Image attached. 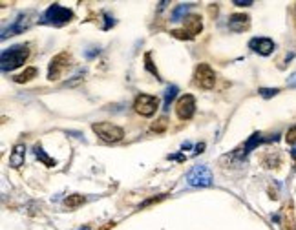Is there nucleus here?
Returning <instances> with one entry per match:
<instances>
[{"label": "nucleus", "instance_id": "obj_24", "mask_svg": "<svg viewBox=\"0 0 296 230\" xmlns=\"http://www.w3.org/2000/svg\"><path fill=\"white\" fill-rule=\"evenodd\" d=\"M285 141H287L289 144H295V142H296V126H293L287 132V135H285Z\"/></svg>", "mask_w": 296, "mask_h": 230}, {"label": "nucleus", "instance_id": "obj_3", "mask_svg": "<svg viewBox=\"0 0 296 230\" xmlns=\"http://www.w3.org/2000/svg\"><path fill=\"white\" fill-rule=\"evenodd\" d=\"M91 130H93L103 141H108V142H117L124 137L122 128L115 126L112 123H95V124L91 126Z\"/></svg>", "mask_w": 296, "mask_h": 230}, {"label": "nucleus", "instance_id": "obj_19", "mask_svg": "<svg viewBox=\"0 0 296 230\" xmlns=\"http://www.w3.org/2000/svg\"><path fill=\"white\" fill-rule=\"evenodd\" d=\"M84 201H86V197H84V195L73 194V195H68V199H66V207H68V208H77V207H81Z\"/></svg>", "mask_w": 296, "mask_h": 230}, {"label": "nucleus", "instance_id": "obj_27", "mask_svg": "<svg viewBox=\"0 0 296 230\" xmlns=\"http://www.w3.org/2000/svg\"><path fill=\"white\" fill-rule=\"evenodd\" d=\"M236 6H252V0H245V2H242V0H234Z\"/></svg>", "mask_w": 296, "mask_h": 230}, {"label": "nucleus", "instance_id": "obj_7", "mask_svg": "<svg viewBox=\"0 0 296 230\" xmlns=\"http://www.w3.org/2000/svg\"><path fill=\"white\" fill-rule=\"evenodd\" d=\"M157 97L154 95H146V93H141V95H137L136 103H134V110L139 113V115H143V117H152L156 110H157Z\"/></svg>", "mask_w": 296, "mask_h": 230}, {"label": "nucleus", "instance_id": "obj_30", "mask_svg": "<svg viewBox=\"0 0 296 230\" xmlns=\"http://www.w3.org/2000/svg\"><path fill=\"white\" fill-rule=\"evenodd\" d=\"M79 230H90V229H88V227H84V229H79Z\"/></svg>", "mask_w": 296, "mask_h": 230}, {"label": "nucleus", "instance_id": "obj_15", "mask_svg": "<svg viewBox=\"0 0 296 230\" xmlns=\"http://www.w3.org/2000/svg\"><path fill=\"white\" fill-rule=\"evenodd\" d=\"M261 142H265V139L261 137V134L260 132H256V134H252L251 137H249V141L245 142V148H243V152H242V156L245 157L251 150H254L258 144H261Z\"/></svg>", "mask_w": 296, "mask_h": 230}, {"label": "nucleus", "instance_id": "obj_10", "mask_svg": "<svg viewBox=\"0 0 296 230\" xmlns=\"http://www.w3.org/2000/svg\"><path fill=\"white\" fill-rule=\"evenodd\" d=\"M249 48H251L254 53L267 57V55H271V53L274 52V42L267 37H256V38H251Z\"/></svg>", "mask_w": 296, "mask_h": 230}, {"label": "nucleus", "instance_id": "obj_29", "mask_svg": "<svg viewBox=\"0 0 296 230\" xmlns=\"http://www.w3.org/2000/svg\"><path fill=\"white\" fill-rule=\"evenodd\" d=\"M293 159H296V148H293Z\"/></svg>", "mask_w": 296, "mask_h": 230}, {"label": "nucleus", "instance_id": "obj_22", "mask_svg": "<svg viewBox=\"0 0 296 230\" xmlns=\"http://www.w3.org/2000/svg\"><path fill=\"white\" fill-rule=\"evenodd\" d=\"M144 62H146V70H148V71H150V73H152V75H156V77H157V79H159V73H157V70H156V68H154V64H152V59H150V53H146V55H144Z\"/></svg>", "mask_w": 296, "mask_h": 230}, {"label": "nucleus", "instance_id": "obj_25", "mask_svg": "<svg viewBox=\"0 0 296 230\" xmlns=\"http://www.w3.org/2000/svg\"><path fill=\"white\" fill-rule=\"evenodd\" d=\"M161 199H165V195H159V197H152V199L144 201L141 207H148V205H152V203H157V201H161Z\"/></svg>", "mask_w": 296, "mask_h": 230}, {"label": "nucleus", "instance_id": "obj_12", "mask_svg": "<svg viewBox=\"0 0 296 230\" xmlns=\"http://www.w3.org/2000/svg\"><path fill=\"white\" fill-rule=\"evenodd\" d=\"M249 26H251V18L247 15H243V13H234V15L228 17V28L236 31V33L249 30Z\"/></svg>", "mask_w": 296, "mask_h": 230}, {"label": "nucleus", "instance_id": "obj_4", "mask_svg": "<svg viewBox=\"0 0 296 230\" xmlns=\"http://www.w3.org/2000/svg\"><path fill=\"white\" fill-rule=\"evenodd\" d=\"M187 183L190 186H210L212 185V172L205 164H197L187 174Z\"/></svg>", "mask_w": 296, "mask_h": 230}, {"label": "nucleus", "instance_id": "obj_8", "mask_svg": "<svg viewBox=\"0 0 296 230\" xmlns=\"http://www.w3.org/2000/svg\"><path fill=\"white\" fill-rule=\"evenodd\" d=\"M194 79H196V84L203 89H210L214 88V82H216V73L214 70L209 64H199L194 71Z\"/></svg>", "mask_w": 296, "mask_h": 230}, {"label": "nucleus", "instance_id": "obj_2", "mask_svg": "<svg viewBox=\"0 0 296 230\" xmlns=\"http://www.w3.org/2000/svg\"><path fill=\"white\" fill-rule=\"evenodd\" d=\"M73 18V13L70 9L62 8L59 4H52L50 8L44 11V15L40 17V24H46V26H64L68 24L70 20Z\"/></svg>", "mask_w": 296, "mask_h": 230}, {"label": "nucleus", "instance_id": "obj_20", "mask_svg": "<svg viewBox=\"0 0 296 230\" xmlns=\"http://www.w3.org/2000/svg\"><path fill=\"white\" fill-rule=\"evenodd\" d=\"M189 4H181V6H177V8L174 9V11H172V20H174V22H177V20H181V17L185 15V13H187V11H189Z\"/></svg>", "mask_w": 296, "mask_h": 230}, {"label": "nucleus", "instance_id": "obj_14", "mask_svg": "<svg viewBox=\"0 0 296 230\" xmlns=\"http://www.w3.org/2000/svg\"><path fill=\"white\" fill-rule=\"evenodd\" d=\"M283 219H281V225H283V229L285 230H296V219H295V210H293V205L289 203L287 207L283 208Z\"/></svg>", "mask_w": 296, "mask_h": 230}, {"label": "nucleus", "instance_id": "obj_9", "mask_svg": "<svg viewBox=\"0 0 296 230\" xmlns=\"http://www.w3.org/2000/svg\"><path fill=\"white\" fill-rule=\"evenodd\" d=\"M194 111H196V99H194V95L187 93V95L179 97V101L175 104V113H177V117L181 121H189V119H192Z\"/></svg>", "mask_w": 296, "mask_h": 230}, {"label": "nucleus", "instance_id": "obj_5", "mask_svg": "<svg viewBox=\"0 0 296 230\" xmlns=\"http://www.w3.org/2000/svg\"><path fill=\"white\" fill-rule=\"evenodd\" d=\"M203 28V24H201V18L197 15H190L187 17V20H185V26H183L181 30H172V35L175 38H183V40H190V38H194L196 35H199V31Z\"/></svg>", "mask_w": 296, "mask_h": 230}, {"label": "nucleus", "instance_id": "obj_1", "mask_svg": "<svg viewBox=\"0 0 296 230\" xmlns=\"http://www.w3.org/2000/svg\"><path fill=\"white\" fill-rule=\"evenodd\" d=\"M28 57H30V46L28 44H17L8 48V50H4L2 57H0L2 71H11V70L20 68Z\"/></svg>", "mask_w": 296, "mask_h": 230}, {"label": "nucleus", "instance_id": "obj_26", "mask_svg": "<svg viewBox=\"0 0 296 230\" xmlns=\"http://www.w3.org/2000/svg\"><path fill=\"white\" fill-rule=\"evenodd\" d=\"M287 84L291 86V88H296V73H293L291 77L287 79Z\"/></svg>", "mask_w": 296, "mask_h": 230}, {"label": "nucleus", "instance_id": "obj_23", "mask_svg": "<svg viewBox=\"0 0 296 230\" xmlns=\"http://www.w3.org/2000/svg\"><path fill=\"white\" fill-rule=\"evenodd\" d=\"M165 128H167V119H165V117L157 121L156 124H152V130H154V132H163Z\"/></svg>", "mask_w": 296, "mask_h": 230}, {"label": "nucleus", "instance_id": "obj_13", "mask_svg": "<svg viewBox=\"0 0 296 230\" xmlns=\"http://www.w3.org/2000/svg\"><path fill=\"white\" fill-rule=\"evenodd\" d=\"M24 159H26V148H24V144H15L11 156H9V164H11L13 168H20L24 164Z\"/></svg>", "mask_w": 296, "mask_h": 230}, {"label": "nucleus", "instance_id": "obj_16", "mask_svg": "<svg viewBox=\"0 0 296 230\" xmlns=\"http://www.w3.org/2000/svg\"><path fill=\"white\" fill-rule=\"evenodd\" d=\"M33 154H35V157H37L38 161H42V163H44L46 166H50V168L57 164V161H55V159H52V157L46 156V152L42 150V146H40V144H35V146H33Z\"/></svg>", "mask_w": 296, "mask_h": 230}, {"label": "nucleus", "instance_id": "obj_21", "mask_svg": "<svg viewBox=\"0 0 296 230\" xmlns=\"http://www.w3.org/2000/svg\"><path fill=\"white\" fill-rule=\"evenodd\" d=\"M276 93H280L278 88H260V95L263 97V99H271V97H274Z\"/></svg>", "mask_w": 296, "mask_h": 230}, {"label": "nucleus", "instance_id": "obj_17", "mask_svg": "<svg viewBox=\"0 0 296 230\" xmlns=\"http://www.w3.org/2000/svg\"><path fill=\"white\" fill-rule=\"evenodd\" d=\"M177 86H168L167 91H165V101H163V110L167 111L168 108H170V104H172V101L175 99V95H177Z\"/></svg>", "mask_w": 296, "mask_h": 230}, {"label": "nucleus", "instance_id": "obj_11", "mask_svg": "<svg viewBox=\"0 0 296 230\" xmlns=\"http://www.w3.org/2000/svg\"><path fill=\"white\" fill-rule=\"evenodd\" d=\"M28 18H30V13H22V15H18V18H17L15 22L2 31V38L13 37V35H17V33H22L24 30H28V28H30V20H28Z\"/></svg>", "mask_w": 296, "mask_h": 230}, {"label": "nucleus", "instance_id": "obj_18", "mask_svg": "<svg viewBox=\"0 0 296 230\" xmlns=\"http://www.w3.org/2000/svg\"><path fill=\"white\" fill-rule=\"evenodd\" d=\"M35 75H37V68H26L22 73L15 77V82H28L31 81Z\"/></svg>", "mask_w": 296, "mask_h": 230}, {"label": "nucleus", "instance_id": "obj_28", "mask_svg": "<svg viewBox=\"0 0 296 230\" xmlns=\"http://www.w3.org/2000/svg\"><path fill=\"white\" fill-rule=\"evenodd\" d=\"M203 150H205V144H203V142H201V144H197V146H196V152H194V156H197V154H201Z\"/></svg>", "mask_w": 296, "mask_h": 230}, {"label": "nucleus", "instance_id": "obj_6", "mask_svg": "<svg viewBox=\"0 0 296 230\" xmlns=\"http://www.w3.org/2000/svg\"><path fill=\"white\" fill-rule=\"evenodd\" d=\"M71 66V55L66 52L59 53L57 57L52 59L50 62V70H48V79L50 81H57V79H61V75Z\"/></svg>", "mask_w": 296, "mask_h": 230}]
</instances>
